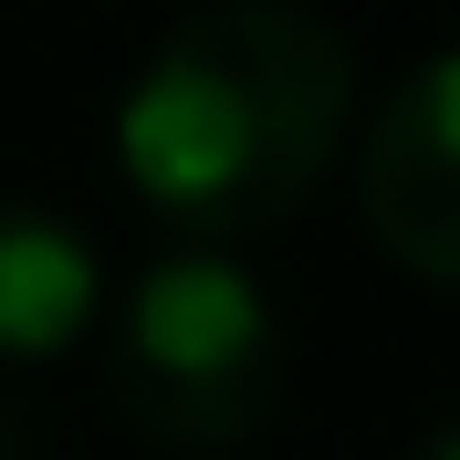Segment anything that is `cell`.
Wrapping results in <instances>:
<instances>
[{
  "mask_svg": "<svg viewBox=\"0 0 460 460\" xmlns=\"http://www.w3.org/2000/svg\"><path fill=\"white\" fill-rule=\"evenodd\" d=\"M356 137L345 31L304 0H199L115 94V178L209 252L283 230Z\"/></svg>",
  "mask_w": 460,
  "mask_h": 460,
  "instance_id": "1",
  "label": "cell"
},
{
  "mask_svg": "<svg viewBox=\"0 0 460 460\" xmlns=\"http://www.w3.org/2000/svg\"><path fill=\"white\" fill-rule=\"evenodd\" d=\"M94 367H105V408L146 450L230 460L241 439H261L283 419L293 335H283V304L261 293V272L241 252L178 241L105 304Z\"/></svg>",
  "mask_w": 460,
  "mask_h": 460,
  "instance_id": "2",
  "label": "cell"
},
{
  "mask_svg": "<svg viewBox=\"0 0 460 460\" xmlns=\"http://www.w3.org/2000/svg\"><path fill=\"white\" fill-rule=\"evenodd\" d=\"M356 209H367L376 252L419 272V283L460 293V42L429 63H408L387 105L356 137Z\"/></svg>",
  "mask_w": 460,
  "mask_h": 460,
  "instance_id": "3",
  "label": "cell"
},
{
  "mask_svg": "<svg viewBox=\"0 0 460 460\" xmlns=\"http://www.w3.org/2000/svg\"><path fill=\"white\" fill-rule=\"evenodd\" d=\"M105 252L53 199H0V367H63L105 324Z\"/></svg>",
  "mask_w": 460,
  "mask_h": 460,
  "instance_id": "4",
  "label": "cell"
},
{
  "mask_svg": "<svg viewBox=\"0 0 460 460\" xmlns=\"http://www.w3.org/2000/svg\"><path fill=\"white\" fill-rule=\"evenodd\" d=\"M398 460H460V419H439V429H419Z\"/></svg>",
  "mask_w": 460,
  "mask_h": 460,
  "instance_id": "5",
  "label": "cell"
},
{
  "mask_svg": "<svg viewBox=\"0 0 460 460\" xmlns=\"http://www.w3.org/2000/svg\"><path fill=\"white\" fill-rule=\"evenodd\" d=\"M0 460H31V439H22V419H11V398H0Z\"/></svg>",
  "mask_w": 460,
  "mask_h": 460,
  "instance_id": "6",
  "label": "cell"
}]
</instances>
